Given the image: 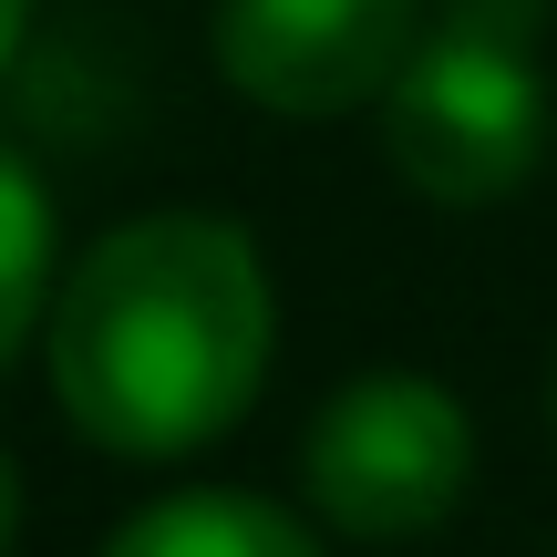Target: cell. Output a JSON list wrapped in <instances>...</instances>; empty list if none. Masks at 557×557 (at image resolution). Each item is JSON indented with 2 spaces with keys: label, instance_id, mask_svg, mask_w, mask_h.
Returning a JSON list of instances; mask_svg holds the SVG:
<instances>
[{
  "label": "cell",
  "instance_id": "6da1fadb",
  "mask_svg": "<svg viewBox=\"0 0 557 557\" xmlns=\"http://www.w3.org/2000/svg\"><path fill=\"white\" fill-rule=\"evenodd\" d=\"M278 361V278L238 218L145 207L62 259L41 310L52 403L94 455L176 465L238 434Z\"/></svg>",
  "mask_w": 557,
  "mask_h": 557
},
{
  "label": "cell",
  "instance_id": "7a4b0ae2",
  "mask_svg": "<svg viewBox=\"0 0 557 557\" xmlns=\"http://www.w3.org/2000/svg\"><path fill=\"white\" fill-rule=\"evenodd\" d=\"M537 32H547V0H434L413 62L372 103L382 165L403 197L444 207V218L527 197V176L547 165V135H557Z\"/></svg>",
  "mask_w": 557,
  "mask_h": 557
},
{
  "label": "cell",
  "instance_id": "3957f363",
  "mask_svg": "<svg viewBox=\"0 0 557 557\" xmlns=\"http://www.w3.org/2000/svg\"><path fill=\"white\" fill-rule=\"evenodd\" d=\"M475 485V413L434 372H351L299 434L310 527L341 547H413Z\"/></svg>",
  "mask_w": 557,
  "mask_h": 557
},
{
  "label": "cell",
  "instance_id": "277c9868",
  "mask_svg": "<svg viewBox=\"0 0 557 557\" xmlns=\"http://www.w3.org/2000/svg\"><path fill=\"white\" fill-rule=\"evenodd\" d=\"M423 21V0H218L207 52L238 103L278 124H341L393 94Z\"/></svg>",
  "mask_w": 557,
  "mask_h": 557
},
{
  "label": "cell",
  "instance_id": "5b68a950",
  "mask_svg": "<svg viewBox=\"0 0 557 557\" xmlns=\"http://www.w3.org/2000/svg\"><path fill=\"white\" fill-rule=\"evenodd\" d=\"M103 557H331V537L248 485H176V496L135 506L103 537Z\"/></svg>",
  "mask_w": 557,
  "mask_h": 557
},
{
  "label": "cell",
  "instance_id": "8992f818",
  "mask_svg": "<svg viewBox=\"0 0 557 557\" xmlns=\"http://www.w3.org/2000/svg\"><path fill=\"white\" fill-rule=\"evenodd\" d=\"M52 278H62V218H52V186L41 165L0 135V372L41 341V310H52Z\"/></svg>",
  "mask_w": 557,
  "mask_h": 557
},
{
  "label": "cell",
  "instance_id": "52a82bcc",
  "mask_svg": "<svg viewBox=\"0 0 557 557\" xmlns=\"http://www.w3.org/2000/svg\"><path fill=\"white\" fill-rule=\"evenodd\" d=\"M21 537V465H11V444H0V557H11Z\"/></svg>",
  "mask_w": 557,
  "mask_h": 557
},
{
  "label": "cell",
  "instance_id": "ba28073f",
  "mask_svg": "<svg viewBox=\"0 0 557 557\" xmlns=\"http://www.w3.org/2000/svg\"><path fill=\"white\" fill-rule=\"evenodd\" d=\"M21 41H32V0H0V73L21 62Z\"/></svg>",
  "mask_w": 557,
  "mask_h": 557
},
{
  "label": "cell",
  "instance_id": "9c48e42d",
  "mask_svg": "<svg viewBox=\"0 0 557 557\" xmlns=\"http://www.w3.org/2000/svg\"><path fill=\"white\" fill-rule=\"evenodd\" d=\"M547 434H557V361H547Z\"/></svg>",
  "mask_w": 557,
  "mask_h": 557
}]
</instances>
